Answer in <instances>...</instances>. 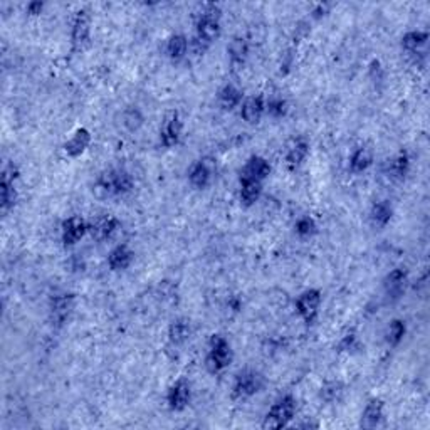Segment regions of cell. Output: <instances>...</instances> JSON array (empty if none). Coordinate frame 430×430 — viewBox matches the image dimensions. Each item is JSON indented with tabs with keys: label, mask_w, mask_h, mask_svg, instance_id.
<instances>
[{
	"label": "cell",
	"mask_w": 430,
	"mask_h": 430,
	"mask_svg": "<svg viewBox=\"0 0 430 430\" xmlns=\"http://www.w3.org/2000/svg\"><path fill=\"white\" fill-rule=\"evenodd\" d=\"M135 187L133 175L125 168H109L101 172L94 181V190L102 197H125Z\"/></svg>",
	"instance_id": "cell-1"
},
{
	"label": "cell",
	"mask_w": 430,
	"mask_h": 430,
	"mask_svg": "<svg viewBox=\"0 0 430 430\" xmlns=\"http://www.w3.org/2000/svg\"><path fill=\"white\" fill-rule=\"evenodd\" d=\"M220 17H222V10L215 3H205L200 7L195 15V35L193 37L210 47L222 34Z\"/></svg>",
	"instance_id": "cell-2"
},
{
	"label": "cell",
	"mask_w": 430,
	"mask_h": 430,
	"mask_svg": "<svg viewBox=\"0 0 430 430\" xmlns=\"http://www.w3.org/2000/svg\"><path fill=\"white\" fill-rule=\"evenodd\" d=\"M234 360L231 343L224 334L214 333L208 338V351L205 357V366L210 373H222Z\"/></svg>",
	"instance_id": "cell-3"
},
{
	"label": "cell",
	"mask_w": 430,
	"mask_h": 430,
	"mask_svg": "<svg viewBox=\"0 0 430 430\" xmlns=\"http://www.w3.org/2000/svg\"><path fill=\"white\" fill-rule=\"evenodd\" d=\"M296 409H298V402L293 395H283L279 397L267 413L264 415L262 429H284L291 424L296 415Z\"/></svg>",
	"instance_id": "cell-4"
},
{
	"label": "cell",
	"mask_w": 430,
	"mask_h": 430,
	"mask_svg": "<svg viewBox=\"0 0 430 430\" xmlns=\"http://www.w3.org/2000/svg\"><path fill=\"white\" fill-rule=\"evenodd\" d=\"M264 377L256 370H242L235 377L234 385H232V398L234 400H249L262 390Z\"/></svg>",
	"instance_id": "cell-5"
},
{
	"label": "cell",
	"mask_w": 430,
	"mask_h": 430,
	"mask_svg": "<svg viewBox=\"0 0 430 430\" xmlns=\"http://www.w3.org/2000/svg\"><path fill=\"white\" fill-rule=\"evenodd\" d=\"M76 307V296L73 293H56L49 299V319L53 326L62 328L73 316Z\"/></svg>",
	"instance_id": "cell-6"
},
{
	"label": "cell",
	"mask_w": 430,
	"mask_h": 430,
	"mask_svg": "<svg viewBox=\"0 0 430 430\" xmlns=\"http://www.w3.org/2000/svg\"><path fill=\"white\" fill-rule=\"evenodd\" d=\"M323 303V293L314 287L303 291L301 294L296 299V313L299 314V318L305 321V325L313 326L316 323L319 310H321Z\"/></svg>",
	"instance_id": "cell-7"
},
{
	"label": "cell",
	"mask_w": 430,
	"mask_h": 430,
	"mask_svg": "<svg viewBox=\"0 0 430 430\" xmlns=\"http://www.w3.org/2000/svg\"><path fill=\"white\" fill-rule=\"evenodd\" d=\"M91 39V15L88 10L81 9L74 14L71 22V46L74 53H81L89 44Z\"/></svg>",
	"instance_id": "cell-8"
},
{
	"label": "cell",
	"mask_w": 430,
	"mask_h": 430,
	"mask_svg": "<svg viewBox=\"0 0 430 430\" xmlns=\"http://www.w3.org/2000/svg\"><path fill=\"white\" fill-rule=\"evenodd\" d=\"M19 179V170L14 165L3 167L2 177H0V208L3 214L14 208L17 204V188H15V180Z\"/></svg>",
	"instance_id": "cell-9"
},
{
	"label": "cell",
	"mask_w": 430,
	"mask_h": 430,
	"mask_svg": "<svg viewBox=\"0 0 430 430\" xmlns=\"http://www.w3.org/2000/svg\"><path fill=\"white\" fill-rule=\"evenodd\" d=\"M181 133H183V121H181L179 111H170L163 118L160 126V145L163 148L172 150L180 143Z\"/></svg>",
	"instance_id": "cell-10"
},
{
	"label": "cell",
	"mask_w": 430,
	"mask_h": 430,
	"mask_svg": "<svg viewBox=\"0 0 430 430\" xmlns=\"http://www.w3.org/2000/svg\"><path fill=\"white\" fill-rule=\"evenodd\" d=\"M89 234V222L81 215H71L61 226V240L66 247L76 246Z\"/></svg>",
	"instance_id": "cell-11"
},
{
	"label": "cell",
	"mask_w": 430,
	"mask_h": 430,
	"mask_svg": "<svg viewBox=\"0 0 430 430\" xmlns=\"http://www.w3.org/2000/svg\"><path fill=\"white\" fill-rule=\"evenodd\" d=\"M192 400V386L188 380L179 378L175 384L170 385L167 390V405L172 412H183L190 405Z\"/></svg>",
	"instance_id": "cell-12"
},
{
	"label": "cell",
	"mask_w": 430,
	"mask_h": 430,
	"mask_svg": "<svg viewBox=\"0 0 430 430\" xmlns=\"http://www.w3.org/2000/svg\"><path fill=\"white\" fill-rule=\"evenodd\" d=\"M409 283V271L405 267H395L385 276L384 291L390 301H397L405 293V287Z\"/></svg>",
	"instance_id": "cell-13"
},
{
	"label": "cell",
	"mask_w": 430,
	"mask_h": 430,
	"mask_svg": "<svg viewBox=\"0 0 430 430\" xmlns=\"http://www.w3.org/2000/svg\"><path fill=\"white\" fill-rule=\"evenodd\" d=\"M271 172H272V167L269 161L264 159V156L252 155L251 159L246 161L242 170H240L239 179L256 180V181H260V183H264V180L269 179Z\"/></svg>",
	"instance_id": "cell-14"
},
{
	"label": "cell",
	"mask_w": 430,
	"mask_h": 430,
	"mask_svg": "<svg viewBox=\"0 0 430 430\" xmlns=\"http://www.w3.org/2000/svg\"><path fill=\"white\" fill-rule=\"evenodd\" d=\"M251 53V44L246 37L242 35H235L232 37V41L229 42L227 46V54H229V64H231V69L240 71L246 66L247 57H249Z\"/></svg>",
	"instance_id": "cell-15"
},
{
	"label": "cell",
	"mask_w": 430,
	"mask_h": 430,
	"mask_svg": "<svg viewBox=\"0 0 430 430\" xmlns=\"http://www.w3.org/2000/svg\"><path fill=\"white\" fill-rule=\"evenodd\" d=\"M214 179V165L208 160H197L188 170V183L195 190H205Z\"/></svg>",
	"instance_id": "cell-16"
},
{
	"label": "cell",
	"mask_w": 430,
	"mask_h": 430,
	"mask_svg": "<svg viewBox=\"0 0 430 430\" xmlns=\"http://www.w3.org/2000/svg\"><path fill=\"white\" fill-rule=\"evenodd\" d=\"M91 140H93V136H91L88 128H78L73 133V136L62 145V152H64L68 159H80V156L84 155L86 150L89 148Z\"/></svg>",
	"instance_id": "cell-17"
},
{
	"label": "cell",
	"mask_w": 430,
	"mask_h": 430,
	"mask_svg": "<svg viewBox=\"0 0 430 430\" xmlns=\"http://www.w3.org/2000/svg\"><path fill=\"white\" fill-rule=\"evenodd\" d=\"M264 114H266V98L262 94L246 98L240 105V118L247 125H259Z\"/></svg>",
	"instance_id": "cell-18"
},
{
	"label": "cell",
	"mask_w": 430,
	"mask_h": 430,
	"mask_svg": "<svg viewBox=\"0 0 430 430\" xmlns=\"http://www.w3.org/2000/svg\"><path fill=\"white\" fill-rule=\"evenodd\" d=\"M121 222L114 215H105L98 219L96 222L89 224V234L96 240H111L120 232Z\"/></svg>",
	"instance_id": "cell-19"
},
{
	"label": "cell",
	"mask_w": 430,
	"mask_h": 430,
	"mask_svg": "<svg viewBox=\"0 0 430 430\" xmlns=\"http://www.w3.org/2000/svg\"><path fill=\"white\" fill-rule=\"evenodd\" d=\"M384 410H385V404L380 400V398H370L361 412L360 427L366 429V430L380 427V424L384 422V415H385Z\"/></svg>",
	"instance_id": "cell-20"
},
{
	"label": "cell",
	"mask_w": 430,
	"mask_h": 430,
	"mask_svg": "<svg viewBox=\"0 0 430 430\" xmlns=\"http://www.w3.org/2000/svg\"><path fill=\"white\" fill-rule=\"evenodd\" d=\"M307 155H310V143H307L306 138H294L287 145L284 160H286V165L289 170H296V168H299L305 163Z\"/></svg>",
	"instance_id": "cell-21"
},
{
	"label": "cell",
	"mask_w": 430,
	"mask_h": 430,
	"mask_svg": "<svg viewBox=\"0 0 430 430\" xmlns=\"http://www.w3.org/2000/svg\"><path fill=\"white\" fill-rule=\"evenodd\" d=\"M135 260V252L129 249L126 244H118L108 254V267L113 272H123L128 269Z\"/></svg>",
	"instance_id": "cell-22"
},
{
	"label": "cell",
	"mask_w": 430,
	"mask_h": 430,
	"mask_svg": "<svg viewBox=\"0 0 430 430\" xmlns=\"http://www.w3.org/2000/svg\"><path fill=\"white\" fill-rule=\"evenodd\" d=\"M188 51H190V41L185 34H173L167 39L165 44V54L172 62H180L187 57Z\"/></svg>",
	"instance_id": "cell-23"
},
{
	"label": "cell",
	"mask_w": 430,
	"mask_h": 430,
	"mask_svg": "<svg viewBox=\"0 0 430 430\" xmlns=\"http://www.w3.org/2000/svg\"><path fill=\"white\" fill-rule=\"evenodd\" d=\"M219 106L224 109V111H234L235 108H240L244 101V93L240 91L235 84H229L222 86L219 91Z\"/></svg>",
	"instance_id": "cell-24"
},
{
	"label": "cell",
	"mask_w": 430,
	"mask_h": 430,
	"mask_svg": "<svg viewBox=\"0 0 430 430\" xmlns=\"http://www.w3.org/2000/svg\"><path fill=\"white\" fill-rule=\"evenodd\" d=\"M409 172H410V159L405 152L397 153L395 156H392V159L386 161L385 173L388 179H392L395 181H402V180H405V177L409 175Z\"/></svg>",
	"instance_id": "cell-25"
},
{
	"label": "cell",
	"mask_w": 430,
	"mask_h": 430,
	"mask_svg": "<svg viewBox=\"0 0 430 430\" xmlns=\"http://www.w3.org/2000/svg\"><path fill=\"white\" fill-rule=\"evenodd\" d=\"M260 195H262V183L260 181L239 179V200L242 207H252L260 199Z\"/></svg>",
	"instance_id": "cell-26"
},
{
	"label": "cell",
	"mask_w": 430,
	"mask_h": 430,
	"mask_svg": "<svg viewBox=\"0 0 430 430\" xmlns=\"http://www.w3.org/2000/svg\"><path fill=\"white\" fill-rule=\"evenodd\" d=\"M393 217V207L388 200H380L375 202L370 208V224L378 231L385 229L390 224Z\"/></svg>",
	"instance_id": "cell-27"
},
{
	"label": "cell",
	"mask_w": 430,
	"mask_h": 430,
	"mask_svg": "<svg viewBox=\"0 0 430 430\" xmlns=\"http://www.w3.org/2000/svg\"><path fill=\"white\" fill-rule=\"evenodd\" d=\"M192 325L187 318H175L168 326V341L173 346H181L190 338Z\"/></svg>",
	"instance_id": "cell-28"
},
{
	"label": "cell",
	"mask_w": 430,
	"mask_h": 430,
	"mask_svg": "<svg viewBox=\"0 0 430 430\" xmlns=\"http://www.w3.org/2000/svg\"><path fill=\"white\" fill-rule=\"evenodd\" d=\"M373 165V150L365 147H357L350 156V170L353 173H363Z\"/></svg>",
	"instance_id": "cell-29"
},
{
	"label": "cell",
	"mask_w": 430,
	"mask_h": 430,
	"mask_svg": "<svg viewBox=\"0 0 430 430\" xmlns=\"http://www.w3.org/2000/svg\"><path fill=\"white\" fill-rule=\"evenodd\" d=\"M427 41H429L427 30H409V33H405L404 37H402V49H404L405 53L415 56V54H419L420 51L427 46Z\"/></svg>",
	"instance_id": "cell-30"
},
{
	"label": "cell",
	"mask_w": 430,
	"mask_h": 430,
	"mask_svg": "<svg viewBox=\"0 0 430 430\" xmlns=\"http://www.w3.org/2000/svg\"><path fill=\"white\" fill-rule=\"evenodd\" d=\"M405 334H407V325H405L404 319H392L385 330L386 345L395 348V346H398L402 341H404Z\"/></svg>",
	"instance_id": "cell-31"
},
{
	"label": "cell",
	"mask_w": 430,
	"mask_h": 430,
	"mask_svg": "<svg viewBox=\"0 0 430 430\" xmlns=\"http://www.w3.org/2000/svg\"><path fill=\"white\" fill-rule=\"evenodd\" d=\"M143 123H145V116H143V113L136 108V106H129V108H126L125 111L121 113V125H123L129 133L138 132V129L143 126Z\"/></svg>",
	"instance_id": "cell-32"
},
{
	"label": "cell",
	"mask_w": 430,
	"mask_h": 430,
	"mask_svg": "<svg viewBox=\"0 0 430 430\" xmlns=\"http://www.w3.org/2000/svg\"><path fill=\"white\" fill-rule=\"evenodd\" d=\"M294 232H296V235H298V238H301V239L313 238V235L318 232L316 220H314L311 215L299 217V219L296 220V224H294Z\"/></svg>",
	"instance_id": "cell-33"
},
{
	"label": "cell",
	"mask_w": 430,
	"mask_h": 430,
	"mask_svg": "<svg viewBox=\"0 0 430 430\" xmlns=\"http://www.w3.org/2000/svg\"><path fill=\"white\" fill-rule=\"evenodd\" d=\"M289 111V105L281 96H271L266 100V114H269L274 120H281Z\"/></svg>",
	"instance_id": "cell-34"
},
{
	"label": "cell",
	"mask_w": 430,
	"mask_h": 430,
	"mask_svg": "<svg viewBox=\"0 0 430 430\" xmlns=\"http://www.w3.org/2000/svg\"><path fill=\"white\" fill-rule=\"evenodd\" d=\"M341 393H343V384L338 380L325 382L321 386V390H319V397H321V400L328 402V404L337 402L338 398L341 397Z\"/></svg>",
	"instance_id": "cell-35"
},
{
	"label": "cell",
	"mask_w": 430,
	"mask_h": 430,
	"mask_svg": "<svg viewBox=\"0 0 430 430\" xmlns=\"http://www.w3.org/2000/svg\"><path fill=\"white\" fill-rule=\"evenodd\" d=\"M360 348V340H358V334L355 331H348L346 334H343L340 343H338V351L341 353H351V351Z\"/></svg>",
	"instance_id": "cell-36"
},
{
	"label": "cell",
	"mask_w": 430,
	"mask_h": 430,
	"mask_svg": "<svg viewBox=\"0 0 430 430\" xmlns=\"http://www.w3.org/2000/svg\"><path fill=\"white\" fill-rule=\"evenodd\" d=\"M310 33H311L310 22L301 21L298 24V27H296V30H294V42H301L303 39H305Z\"/></svg>",
	"instance_id": "cell-37"
},
{
	"label": "cell",
	"mask_w": 430,
	"mask_h": 430,
	"mask_svg": "<svg viewBox=\"0 0 430 430\" xmlns=\"http://www.w3.org/2000/svg\"><path fill=\"white\" fill-rule=\"evenodd\" d=\"M370 74H372L373 81L384 80V69H382L380 61H372V64H370Z\"/></svg>",
	"instance_id": "cell-38"
},
{
	"label": "cell",
	"mask_w": 430,
	"mask_h": 430,
	"mask_svg": "<svg viewBox=\"0 0 430 430\" xmlns=\"http://www.w3.org/2000/svg\"><path fill=\"white\" fill-rule=\"evenodd\" d=\"M42 10H44V2H30V3H27V7H26V12L29 15H33V17L41 15Z\"/></svg>",
	"instance_id": "cell-39"
},
{
	"label": "cell",
	"mask_w": 430,
	"mask_h": 430,
	"mask_svg": "<svg viewBox=\"0 0 430 430\" xmlns=\"http://www.w3.org/2000/svg\"><path fill=\"white\" fill-rule=\"evenodd\" d=\"M328 10H330V6H326V3H318V6H314L313 12H311V17L313 19L325 17V15L328 14Z\"/></svg>",
	"instance_id": "cell-40"
}]
</instances>
